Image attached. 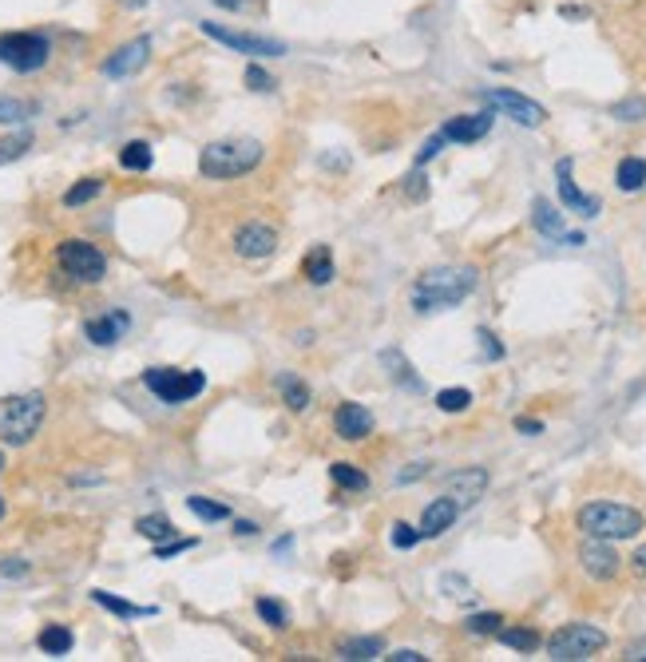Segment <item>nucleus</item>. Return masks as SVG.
Wrapping results in <instances>:
<instances>
[{"label":"nucleus","instance_id":"1","mask_svg":"<svg viewBox=\"0 0 646 662\" xmlns=\"http://www.w3.org/2000/svg\"><path fill=\"white\" fill-rule=\"evenodd\" d=\"M480 286V270L476 266H436L425 270L413 286V310L417 314H432V310H452L460 306L472 290Z\"/></svg>","mask_w":646,"mask_h":662},{"label":"nucleus","instance_id":"2","mask_svg":"<svg viewBox=\"0 0 646 662\" xmlns=\"http://www.w3.org/2000/svg\"><path fill=\"white\" fill-rule=\"evenodd\" d=\"M266 159V147L258 139H215L199 151V175L203 179H215V183H230V179H242L250 171H258V163Z\"/></svg>","mask_w":646,"mask_h":662},{"label":"nucleus","instance_id":"3","mask_svg":"<svg viewBox=\"0 0 646 662\" xmlns=\"http://www.w3.org/2000/svg\"><path fill=\"white\" fill-rule=\"evenodd\" d=\"M575 528L583 536H599V540H635L646 528L643 512L631 504H615V500H591L575 512Z\"/></svg>","mask_w":646,"mask_h":662},{"label":"nucleus","instance_id":"4","mask_svg":"<svg viewBox=\"0 0 646 662\" xmlns=\"http://www.w3.org/2000/svg\"><path fill=\"white\" fill-rule=\"evenodd\" d=\"M0 64L20 72V76L44 72L52 64V40L44 32H32V28L0 32Z\"/></svg>","mask_w":646,"mask_h":662},{"label":"nucleus","instance_id":"5","mask_svg":"<svg viewBox=\"0 0 646 662\" xmlns=\"http://www.w3.org/2000/svg\"><path fill=\"white\" fill-rule=\"evenodd\" d=\"M44 417H48V397H44V393H20V397H8L4 409H0V441L12 444V448L28 444L36 433H40Z\"/></svg>","mask_w":646,"mask_h":662},{"label":"nucleus","instance_id":"6","mask_svg":"<svg viewBox=\"0 0 646 662\" xmlns=\"http://www.w3.org/2000/svg\"><path fill=\"white\" fill-rule=\"evenodd\" d=\"M56 266L68 274L76 286H100L108 278V254L84 238H64L56 246Z\"/></svg>","mask_w":646,"mask_h":662},{"label":"nucleus","instance_id":"7","mask_svg":"<svg viewBox=\"0 0 646 662\" xmlns=\"http://www.w3.org/2000/svg\"><path fill=\"white\" fill-rule=\"evenodd\" d=\"M143 385L163 401V405H187L207 389V373L203 369H171V365H155L143 373Z\"/></svg>","mask_w":646,"mask_h":662},{"label":"nucleus","instance_id":"8","mask_svg":"<svg viewBox=\"0 0 646 662\" xmlns=\"http://www.w3.org/2000/svg\"><path fill=\"white\" fill-rule=\"evenodd\" d=\"M607 647V631L591 627V623H567L547 639V655L555 662H583L595 659Z\"/></svg>","mask_w":646,"mask_h":662},{"label":"nucleus","instance_id":"9","mask_svg":"<svg viewBox=\"0 0 646 662\" xmlns=\"http://www.w3.org/2000/svg\"><path fill=\"white\" fill-rule=\"evenodd\" d=\"M203 36H211L218 44H226L230 52H242V56H286V44L274 40V36H254V32H234V28H222L215 20H203L199 24Z\"/></svg>","mask_w":646,"mask_h":662},{"label":"nucleus","instance_id":"10","mask_svg":"<svg viewBox=\"0 0 646 662\" xmlns=\"http://www.w3.org/2000/svg\"><path fill=\"white\" fill-rule=\"evenodd\" d=\"M484 104L492 111H500V115H508L520 127H543L547 123V108L536 104V100H528V96H520L516 88H488Z\"/></svg>","mask_w":646,"mask_h":662},{"label":"nucleus","instance_id":"11","mask_svg":"<svg viewBox=\"0 0 646 662\" xmlns=\"http://www.w3.org/2000/svg\"><path fill=\"white\" fill-rule=\"evenodd\" d=\"M579 567L595 579V583H611L619 571H623V555L611 548V540H599V536H587L579 544Z\"/></svg>","mask_w":646,"mask_h":662},{"label":"nucleus","instance_id":"12","mask_svg":"<svg viewBox=\"0 0 646 662\" xmlns=\"http://www.w3.org/2000/svg\"><path fill=\"white\" fill-rule=\"evenodd\" d=\"M147 60H151V40L147 36H135V40H127V44H119L111 52L108 60L100 64V72L108 80H127V76H139L147 68Z\"/></svg>","mask_w":646,"mask_h":662},{"label":"nucleus","instance_id":"13","mask_svg":"<svg viewBox=\"0 0 646 662\" xmlns=\"http://www.w3.org/2000/svg\"><path fill=\"white\" fill-rule=\"evenodd\" d=\"M571 171H575V159H559L555 163V187H559V203L567 207V211H575V215H583V219H595L599 215V199L595 195H583L579 187H575V179H571Z\"/></svg>","mask_w":646,"mask_h":662},{"label":"nucleus","instance_id":"14","mask_svg":"<svg viewBox=\"0 0 646 662\" xmlns=\"http://www.w3.org/2000/svg\"><path fill=\"white\" fill-rule=\"evenodd\" d=\"M278 250V230L266 226V222H246L234 230V254L238 258H250V262H262Z\"/></svg>","mask_w":646,"mask_h":662},{"label":"nucleus","instance_id":"15","mask_svg":"<svg viewBox=\"0 0 646 662\" xmlns=\"http://www.w3.org/2000/svg\"><path fill=\"white\" fill-rule=\"evenodd\" d=\"M488 468H456L444 476V496H452L460 508H472L488 492Z\"/></svg>","mask_w":646,"mask_h":662},{"label":"nucleus","instance_id":"16","mask_svg":"<svg viewBox=\"0 0 646 662\" xmlns=\"http://www.w3.org/2000/svg\"><path fill=\"white\" fill-rule=\"evenodd\" d=\"M373 429H377V421H373V413H369L365 405H357V401H341V405H337V413H333V433H337L341 441H349V444L365 441V437H373Z\"/></svg>","mask_w":646,"mask_h":662},{"label":"nucleus","instance_id":"17","mask_svg":"<svg viewBox=\"0 0 646 662\" xmlns=\"http://www.w3.org/2000/svg\"><path fill=\"white\" fill-rule=\"evenodd\" d=\"M532 226H536L543 238L563 242V246H583V242H587L583 230H567V226H563V211H555L547 199H536V203H532Z\"/></svg>","mask_w":646,"mask_h":662},{"label":"nucleus","instance_id":"18","mask_svg":"<svg viewBox=\"0 0 646 662\" xmlns=\"http://www.w3.org/2000/svg\"><path fill=\"white\" fill-rule=\"evenodd\" d=\"M492 123H496V111L492 108L472 111V115H452V119L440 127V135H444L448 143H480V139L492 131Z\"/></svg>","mask_w":646,"mask_h":662},{"label":"nucleus","instance_id":"19","mask_svg":"<svg viewBox=\"0 0 646 662\" xmlns=\"http://www.w3.org/2000/svg\"><path fill=\"white\" fill-rule=\"evenodd\" d=\"M456 516H460V504L452 500V496H436L429 508H425V516H421V540H436V536H444L452 524H456Z\"/></svg>","mask_w":646,"mask_h":662},{"label":"nucleus","instance_id":"20","mask_svg":"<svg viewBox=\"0 0 646 662\" xmlns=\"http://www.w3.org/2000/svg\"><path fill=\"white\" fill-rule=\"evenodd\" d=\"M127 326H131V314H123V310H108L104 318H88L84 322V337L92 341V345H115L123 333H127Z\"/></svg>","mask_w":646,"mask_h":662},{"label":"nucleus","instance_id":"21","mask_svg":"<svg viewBox=\"0 0 646 662\" xmlns=\"http://www.w3.org/2000/svg\"><path fill=\"white\" fill-rule=\"evenodd\" d=\"M36 647H40L44 655H52V659H64V655H72L76 635H72V627H64V623H48V627L36 635Z\"/></svg>","mask_w":646,"mask_h":662},{"label":"nucleus","instance_id":"22","mask_svg":"<svg viewBox=\"0 0 646 662\" xmlns=\"http://www.w3.org/2000/svg\"><path fill=\"white\" fill-rule=\"evenodd\" d=\"M381 365H385L389 377H393L397 385H405L409 393H421V389H425V381L413 373V365H409V357H405L401 349H385V353H381Z\"/></svg>","mask_w":646,"mask_h":662},{"label":"nucleus","instance_id":"23","mask_svg":"<svg viewBox=\"0 0 646 662\" xmlns=\"http://www.w3.org/2000/svg\"><path fill=\"white\" fill-rule=\"evenodd\" d=\"M274 385H278V393H282V401H286L290 413H306L310 409V385L298 373H278Z\"/></svg>","mask_w":646,"mask_h":662},{"label":"nucleus","instance_id":"24","mask_svg":"<svg viewBox=\"0 0 646 662\" xmlns=\"http://www.w3.org/2000/svg\"><path fill=\"white\" fill-rule=\"evenodd\" d=\"M302 274H306V282L310 286H329L333 282V254H329V246H314L306 258H302Z\"/></svg>","mask_w":646,"mask_h":662},{"label":"nucleus","instance_id":"25","mask_svg":"<svg viewBox=\"0 0 646 662\" xmlns=\"http://www.w3.org/2000/svg\"><path fill=\"white\" fill-rule=\"evenodd\" d=\"M615 183H619V191H623V195L643 191L646 187V159H639V155L619 159V167H615Z\"/></svg>","mask_w":646,"mask_h":662},{"label":"nucleus","instance_id":"26","mask_svg":"<svg viewBox=\"0 0 646 662\" xmlns=\"http://www.w3.org/2000/svg\"><path fill=\"white\" fill-rule=\"evenodd\" d=\"M92 603L104 607V611H111L115 619H147V615H155V607L127 603V599H119V595H111V591H92Z\"/></svg>","mask_w":646,"mask_h":662},{"label":"nucleus","instance_id":"27","mask_svg":"<svg viewBox=\"0 0 646 662\" xmlns=\"http://www.w3.org/2000/svg\"><path fill=\"white\" fill-rule=\"evenodd\" d=\"M151 163H155V151H151V143L147 139H131V143H123L119 147V167L123 171H151Z\"/></svg>","mask_w":646,"mask_h":662},{"label":"nucleus","instance_id":"28","mask_svg":"<svg viewBox=\"0 0 646 662\" xmlns=\"http://www.w3.org/2000/svg\"><path fill=\"white\" fill-rule=\"evenodd\" d=\"M135 532H139L143 540H151V544H167V540L179 536V528H175L163 512H155V516H139V520H135Z\"/></svg>","mask_w":646,"mask_h":662},{"label":"nucleus","instance_id":"29","mask_svg":"<svg viewBox=\"0 0 646 662\" xmlns=\"http://www.w3.org/2000/svg\"><path fill=\"white\" fill-rule=\"evenodd\" d=\"M337 655H341V659H349V662L381 659V655H385V639H377V635H361V639L341 643V651H337Z\"/></svg>","mask_w":646,"mask_h":662},{"label":"nucleus","instance_id":"30","mask_svg":"<svg viewBox=\"0 0 646 662\" xmlns=\"http://www.w3.org/2000/svg\"><path fill=\"white\" fill-rule=\"evenodd\" d=\"M496 639H500L504 647L520 651V655H532V651H539V631L536 627H500V631H496Z\"/></svg>","mask_w":646,"mask_h":662},{"label":"nucleus","instance_id":"31","mask_svg":"<svg viewBox=\"0 0 646 662\" xmlns=\"http://www.w3.org/2000/svg\"><path fill=\"white\" fill-rule=\"evenodd\" d=\"M329 480H333L337 488H345V492H365V488H369V476H365L361 468H353L349 460L329 464Z\"/></svg>","mask_w":646,"mask_h":662},{"label":"nucleus","instance_id":"32","mask_svg":"<svg viewBox=\"0 0 646 662\" xmlns=\"http://www.w3.org/2000/svg\"><path fill=\"white\" fill-rule=\"evenodd\" d=\"M254 611H258V619H262L266 627H274V631H290V611H286V603H282V599L262 595V599L254 603Z\"/></svg>","mask_w":646,"mask_h":662},{"label":"nucleus","instance_id":"33","mask_svg":"<svg viewBox=\"0 0 646 662\" xmlns=\"http://www.w3.org/2000/svg\"><path fill=\"white\" fill-rule=\"evenodd\" d=\"M104 195V179H80L76 187H68L64 191V207H84V203H92V199H100Z\"/></svg>","mask_w":646,"mask_h":662},{"label":"nucleus","instance_id":"34","mask_svg":"<svg viewBox=\"0 0 646 662\" xmlns=\"http://www.w3.org/2000/svg\"><path fill=\"white\" fill-rule=\"evenodd\" d=\"M36 100H16V96H0V123H24L36 115Z\"/></svg>","mask_w":646,"mask_h":662},{"label":"nucleus","instance_id":"35","mask_svg":"<svg viewBox=\"0 0 646 662\" xmlns=\"http://www.w3.org/2000/svg\"><path fill=\"white\" fill-rule=\"evenodd\" d=\"M187 508H191L203 524H218V520H226V516H230V508H226V504L207 500V496H187Z\"/></svg>","mask_w":646,"mask_h":662},{"label":"nucleus","instance_id":"36","mask_svg":"<svg viewBox=\"0 0 646 662\" xmlns=\"http://www.w3.org/2000/svg\"><path fill=\"white\" fill-rule=\"evenodd\" d=\"M468 405H472V389L452 385V389H440V393H436V409H440V413H464Z\"/></svg>","mask_w":646,"mask_h":662},{"label":"nucleus","instance_id":"37","mask_svg":"<svg viewBox=\"0 0 646 662\" xmlns=\"http://www.w3.org/2000/svg\"><path fill=\"white\" fill-rule=\"evenodd\" d=\"M611 115H615L619 123H643L646 119V96H627V100L611 104Z\"/></svg>","mask_w":646,"mask_h":662},{"label":"nucleus","instance_id":"38","mask_svg":"<svg viewBox=\"0 0 646 662\" xmlns=\"http://www.w3.org/2000/svg\"><path fill=\"white\" fill-rule=\"evenodd\" d=\"M28 147H32V131L4 135V139H0V163H12V159H20V155H28Z\"/></svg>","mask_w":646,"mask_h":662},{"label":"nucleus","instance_id":"39","mask_svg":"<svg viewBox=\"0 0 646 662\" xmlns=\"http://www.w3.org/2000/svg\"><path fill=\"white\" fill-rule=\"evenodd\" d=\"M504 627V615H496V611H484V615H472V619H464V631L468 635H496Z\"/></svg>","mask_w":646,"mask_h":662},{"label":"nucleus","instance_id":"40","mask_svg":"<svg viewBox=\"0 0 646 662\" xmlns=\"http://www.w3.org/2000/svg\"><path fill=\"white\" fill-rule=\"evenodd\" d=\"M389 540H393V548H397V552H409V548H417V544H421V528H413V524L397 520Z\"/></svg>","mask_w":646,"mask_h":662},{"label":"nucleus","instance_id":"41","mask_svg":"<svg viewBox=\"0 0 646 662\" xmlns=\"http://www.w3.org/2000/svg\"><path fill=\"white\" fill-rule=\"evenodd\" d=\"M246 88L258 92V96H266V92H274V76L266 68H258V64H246Z\"/></svg>","mask_w":646,"mask_h":662},{"label":"nucleus","instance_id":"42","mask_svg":"<svg viewBox=\"0 0 646 662\" xmlns=\"http://www.w3.org/2000/svg\"><path fill=\"white\" fill-rule=\"evenodd\" d=\"M199 540H167V544H155V559H175V555H183V552H191Z\"/></svg>","mask_w":646,"mask_h":662},{"label":"nucleus","instance_id":"43","mask_svg":"<svg viewBox=\"0 0 646 662\" xmlns=\"http://www.w3.org/2000/svg\"><path fill=\"white\" fill-rule=\"evenodd\" d=\"M476 337H480V349H484L488 361H500L504 357V345H500V337L492 330H476Z\"/></svg>","mask_w":646,"mask_h":662},{"label":"nucleus","instance_id":"44","mask_svg":"<svg viewBox=\"0 0 646 662\" xmlns=\"http://www.w3.org/2000/svg\"><path fill=\"white\" fill-rule=\"evenodd\" d=\"M444 143H448V139H444V135H440V131H436V135H429V139H425V147H421V151H417V167H425V163H429V159H436V155H440V151H444Z\"/></svg>","mask_w":646,"mask_h":662},{"label":"nucleus","instance_id":"45","mask_svg":"<svg viewBox=\"0 0 646 662\" xmlns=\"http://www.w3.org/2000/svg\"><path fill=\"white\" fill-rule=\"evenodd\" d=\"M405 195H409V199H417V203L429 195V183H425V175H421V171H413V175L405 179Z\"/></svg>","mask_w":646,"mask_h":662},{"label":"nucleus","instance_id":"46","mask_svg":"<svg viewBox=\"0 0 646 662\" xmlns=\"http://www.w3.org/2000/svg\"><path fill=\"white\" fill-rule=\"evenodd\" d=\"M0 575H12V579H16V575H28V563H24V559H8V555H4V559H0Z\"/></svg>","mask_w":646,"mask_h":662},{"label":"nucleus","instance_id":"47","mask_svg":"<svg viewBox=\"0 0 646 662\" xmlns=\"http://www.w3.org/2000/svg\"><path fill=\"white\" fill-rule=\"evenodd\" d=\"M425 472H429V460H417V464H413V468H405L397 480H401V484H413V480H421Z\"/></svg>","mask_w":646,"mask_h":662},{"label":"nucleus","instance_id":"48","mask_svg":"<svg viewBox=\"0 0 646 662\" xmlns=\"http://www.w3.org/2000/svg\"><path fill=\"white\" fill-rule=\"evenodd\" d=\"M234 536L238 540H254L258 536V524L254 520H234Z\"/></svg>","mask_w":646,"mask_h":662},{"label":"nucleus","instance_id":"49","mask_svg":"<svg viewBox=\"0 0 646 662\" xmlns=\"http://www.w3.org/2000/svg\"><path fill=\"white\" fill-rule=\"evenodd\" d=\"M516 429H520L524 437H539V433H543V421H532V417H516Z\"/></svg>","mask_w":646,"mask_h":662},{"label":"nucleus","instance_id":"50","mask_svg":"<svg viewBox=\"0 0 646 662\" xmlns=\"http://www.w3.org/2000/svg\"><path fill=\"white\" fill-rule=\"evenodd\" d=\"M631 571H635V579H643L646 583V544L643 548H635V555H631Z\"/></svg>","mask_w":646,"mask_h":662},{"label":"nucleus","instance_id":"51","mask_svg":"<svg viewBox=\"0 0 646 662\" xmlns=\"http://www.w3.org/2000/svg\"><path fill=\"white\" fill-rule=\"evenodd\" d=\"M559 16H567V20H583L587 8H583V4H559Z\"/></svg>","mask_w":646,"mask_h":662},{"label":"nucleus","instance_id":"52","mask_svg":"<svg viewBox=\"0 0 646 662\" xmlns=\"http://www.w3.org/2000/svg\"><path fill=\"white\" fill-rule=\"evenodd\" d=\"M385 659H393V662H425V655H421V651H393V655H385Z\"/></svg>","mask_w":646,"mask_h":662},{"label":"nucleus","instance_id":"53","mask_svg":"<svg viewBox=\"0 0 646 662\" xmlns=\"http://www.w3.org/2000/svg\"><path fill=\"white\" fill-rule=\"evenodd\" d=\"M215 8H222V12H242L246 8V0H211Z\"/></svg>","mask_w":646,"mask_h":662},{"label":"nucleus","instance_id":"54","mask_svg":"<svg viewBox=\"0 0 646 662\" xmlns=\"http://www.w3.org/2000/svg\"><path fill=\"white\" fill-rule=\"evenodd\" d=\"M290 548H294V536H282V540L274 544V555H278V559H286V555H290Z\"/></svg>","mask_w":646,"mask_h":662},{"label":"nucleus","instance_id":"55","mask_svg":"<svg viewBox=\"0 0 646 662\" xmlns=\"http://www.w3.org/2000/svg\"><path fill=\"white\" fill-rule=\"evenodd\" d=\"M151 0H119V8H127V12H143Z\"/></svg>","mask_w":646,"mask_h":662},{"label":"nucleus","instance_id":"56","mask_svg":"<svg viewBox=\"0 0 646 662\" xmlns=\"http://www.w3.org/2000/svg\"><path fill=\"white\" fill-rule=\"evenodd\" d=\"M4 512H8V504H4V496H0V520H4Z\"/></svg>","mask_w":646,"mask_h":662},{"label":"nucleus","instance_id":"57","mask_svg":"<svg viewBox=\"0 0 646 662\" xmlns=\"http://www.w3.org/2000/svg\"><path fill=\"white\" fill-rule=\"evenodd\" d=\"M0 472H4V452H0Z\"/></svg>","mask_w":646,"mask_h":662},{"label":"nucleus","instance_id":"58","mask_svg":"<svg viewBox=\"0 0 646 662\" xmlns=\"http://www.w3.org/2000/svg\"><path fill=\"white\" fill-rule=\"evenodd\" d=\"M643 659H646V655H643Z\"/></svg>","mask_w":646,"mask_h":662}]
</instances>
